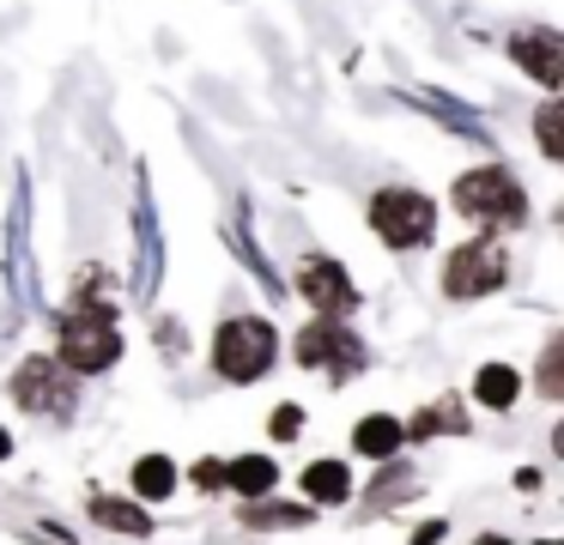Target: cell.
Listing matches in <instances>:
<instances>
[{"label": "cell", "mask_w": 564, "mask_h": 545, "mask_svg": "<svg viewBox=\"0 0 564 545\" xmlns=\"http://www.w3.org/2000/svg\"><path fill=\"white\" fill-rule=\"evenodd\" d=\"M134 491L147 497V503H159V497H171V491H176V467H171L164 455H147V460L134 467Z\"/></svg>", "instance_id": "obj_14"}, {"label": "cell", "mask_w": 564, "mask_h": 545, "mask_svg": "<svg viewBox=\"0 0 564 545\" xmlns=\"http://www.w3.org/2000/svg\"><path fill=\"white\" fill-rule=\"evenodd\" d=\"M74 370H67L62 358H25L13 375V400L25 412H67L74 406Z\"/></svg>", "instance_id": "obj_6"}, {"label": "cell", "mask_w": 564, "mask_h": 545, "mask_svg": "<svg viewBox=\"0 0 564 545\" xmlns=\"http://www.w3.org/2000/svg\"><path fill=\"white\" fill-rule=\"evenodd\" d=\"M297 430H304V412H297V406H280V412H273V436H280V443H292Z\"/></svg>", "instance_id": "obj_19"}, {"label": "cell", "mask_w": 564, "mask_h": 545, "mask_svg": "<svg viewBox=\"0 0 564 545\" xmlns=\"http://www.w3.org/2000/svg\"><path fill=\"white\" fill-rule=\"evenodd\" d=\"M91 515H98L104 527H116V533H147V509L122 503V497H98V503H91Z\"/></svg>", "instance_id": "obj_15"}, {"label": "cell", "mask_w": 564, "mask_h": 545, "mask_svg": "<svg viewBox=\"0 0 564 545\" xmlns=\"http://www.w3.org/2000/svg\"><path fill=\"white\" fill-rule=\"evenodd\" d=\"M310 509H243V521H304Z\"/></svg>", "instance_id": "obj_20"}, {"label": "cell", "mask_w": 564, "mask_h": 545, "mask_svg": "<svg viewBox=\"0 0 564 545\" xmlns=\"http://www.w3.org/2000/svg\"><path fill=\"white\" fill-rule=\"evenodd\" d=\"M195 484H200V491H213V484H225V467H219V460H200V467H195Z\"/></svg>", "instance_id": "obj_21"}, {"label": "cell", "mask_w": 564, "mask_h": 545, "mask_svg": "<svg viewBox=\"0 0 564 545\" xmlns=\"http://www.w3.org/2000/svg\"><path fill=\"white\" fill-rule=\"evenodd\" d=\"M510 279V261H503V242L498 237H474L443 261V297L455 303H474V297H491V291Z\"/></svg>", "instance_id": "obj_5"}, {"label": "cell", "mask_w": 564, "mask_h": 545, "mask_svg": "<svg viewBox=\"0 0 564 545\" xmlns=\"http://www.w3.org/2000/svg\"><path fill=\"white\" fill-rule=\"evenodd\" d=\"M558 116H564L558 103H540V116H534V133H540V152H546L552 164H558V157H564V140H558Z\"/></svg>", "instance_id": "obj_16"}, {"label": "cell", "mask_w": 564, "mask_h": 545, "mask_svg": "<svg viewBox=\"0 0 564 545\" xmlns=\"http://www.w3.org/2000/svg\"><path fill=\"white\" fill-rule=\"evenodd\" d=\"M370 230L389 249H425L437 237V206L419 188H377L370 194Z\"/></svg>", "instance_id": "obj_4"}, {"label": "cell", "mask_w": 564, "mask_h": 545, "mask_svg": "<svg viewBox=\"0 0 564 545\" xmlns=\"http://www.w3.org/2000/svg\"><path fill=\"white\" fill-rule=\"evenodd\" d=\"M352 448L365 460H394V448H401V424H394L389 412H370V418H358Z\"/></svg>", "instance_id": "obj_10"}, {"label": "cell", "mask_w": 564, "mask_h": 545, "mask_svg": "<svg viewBox=\"0 0 564 545\" xmlns=\"http://www.w3.org/2000/svg\"><path fill=\"white\" fill-rule=\"evenodd\" d=\"M297 291L322 309V321H340V315L358 309V291H352V279H346V266L334 261V254H304V266H297Z\"/></svg>", "instance_id": "obj_7"}, {"label": "cell", "mask_w": 564, "mask_h": 545, "mask_svg": "<svg viewBox=\"0 0 564 545\" xmlns=\"http://www.w3.org/2000/svg\"><path fill=\"white\" fill-rule=\"evenodd\" d=\"M273 351H280V334H273L261 315H231V321L213 334V370H219L225 382H256L273 363Z\"/></svg>", "instance_id": "obj_3"}, {"label": "cell", "mask_w": 564, "mask_h": 545, "mask_svg": "<svg viewBox=\"0 0 564 545\" xmlns=\"http://www.w3.org/2000/svg\"><path fill=\"white\" fill-rule=\"evenodd\" d=\"M510 55H516V67H528L540 85H564V43H558V31L528 24V31L510 36Z\"/></svg>", "instance_id": "obj_9"}, {"label": "cell", "mask_w": 564, "mask_h": 545, "mask_svg": "<svg viewBox=\"0 0 564 545\" xmlns=\"http://www.w3.org/2000/svg\"><path fill=\"white\" fill-rule=\"evenodd\" d=\"M479 545H503V539H498V533H486V539H479Z\"/></svg>", "instance_id": "obj_24"}, {"label": "cell", "mask_w": 564, "mask_h": 545, "mask_svg": "<svg viewBox=\"0 0 564 545\" xmlns=\"http://www.w3.org/2000/svg\"><path fill=\"white\" fill-rule=\"evenodd\" d=\"M437 539H443V521H431V527L413 533V545H437Z\"/></svg>", "instance_id": "obj_22"}, {"label": "cell", "mask_w": 564, "mask_h": 545, "mask_svg": "<svg viewBox=\"0 0 564 545\" xmlns=\"http://www.w3.org/2000/svg\"><path fill=\"white\" fill-rule=\"evenodd\" d=\"M540 394H546V400L564 394V339H552V346H546V363H540Z\"/></svg>", "instance_id": "obj_17"}, {"label": "cell", "mask_w": 564, "mask_h": 545, "mask_svg": "<svg viewBox=\"0 0 564 545\" xmlns=\"http://www.w3.org/2000/svg\"><path fill=\"white\" fill-rule=\"evenodd\" d=\"M225 479H231L237 497H268L273 491V455H243L225 467Z\"/></svg>", "instance_id": "obj_12"}, {"label": "cell", "mask_w": 564, "mask_h": 545, "mask_svg": "<svg viewBox=\"0 0 564 545\" xmlns=\"http://www.w3.org/2000/svg\"><path fill=\"white\" fill-rule=\"evenodd\" d=\"M122 358V327L110 303H74L62 321V363L74 375H98Z\"/></svg>", "instance_id": "obj_2"}, {"label": "cell", "mask_w": 564, "mask_h": 545, "mask_svg": "<svg viewBox=\"0 0 564 545\" xmlns=\"http://www.w3.org/2000/svg\"><path fill=\"white\" fill-rule=\"evenodd\" d=\"M297 363H304V370L352 375L358 363H365V346H358V339L346 334L340 321H310L304 334H297Z\"/></svg>", "instance_id": "obj_8"}, {"label": "cell", "mask_w": 564, "mask_h": 545, "mask_svg": "<svg viewBox=\"0 0 564 545\" xmlns=\"http://www.w3.org/2000/svg\"><path fill=\"white\" fill-rule=\"evenodd\" d=\"M7 455H13V436H7V430H0V460H7Z\"/></svg>", "instance_id": "obj_23"}, {"label": "cell", "mask_w": 564, "mask_h": 545, "mask_svg": "<svg viewBox=\"0 0 564 545\" xmlns=\"http://www.w3.org/2000/svg\"><path fill=\"white\" fill-rule=\"evenodd\" d=\"M462 424V412H449V406H437V412H419L413 424H406L401 436H431V430H455Z\"/></svg>", "instance_id": "obj_18"}, {"label": "cell", "mask_w": 564, "mask_h": 545, "mask_svg": "<svg viewBox=\"0 0 564 545\" xmlns=\"http://www.w3.org/2000/svg\"><path fill=\"white\" fill-rule=\"evenodd\" d=\"M346 491H352V479H346L340 460H316V467L304 472V497H310V503H346Z\"/></svg>", "instance_id": "obj_13"}, {"label": "cell", "mask_w": 564, "mask_h": 545, "mask_svg": "<svg viewBox=\"0 0 564 545\" xmlns=\"http://www.w3.org/2000/svg\"><path fill=\"white\" fill-rule=\"evenodd\" d=\"M449 206L467 218V225L486 230V237L491 230H516L528 218V194L503 164H479V170H467V176H455Z\"/></svg>", "instance_id": "obj_1"}, {"label": "cell", "mask_w": 564, "mask_h": 545, "mask_svg": "<svg viewBox=\"0 0 564 545\" xmlns=\"http://www.w3.org/2000/svg\"><path fill=\"white\" fill-rule=\"evenodd\" d=\"M516 394H522V375H516L510 363H486V370L474 375V400L491 406V412H510Z\"/></svg>", "instance_id": "obj_11"}]
</instances>
